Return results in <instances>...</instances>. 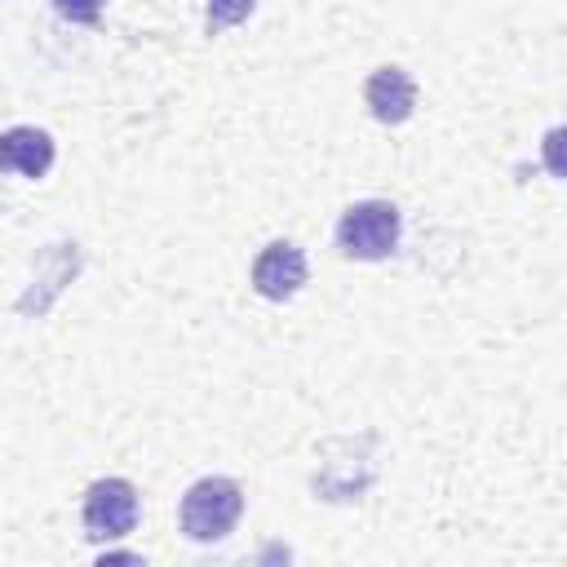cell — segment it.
I'll use <instances>...</instances> for the list:
<instances>
[{"label":"cell","instance_id":"cell-1","mask_svg":"<svg viewBox=\"0 0 567 567\" xmlns=\"http://www.w3.org/2000/svg\"><path fill=\"white\" fill-rule=\"evenodd\" d=\"M403 217L390 199H359L337 221V248L354 261H381L399 248Z\"/></svg>","mask_w":567,"mask_h":567},{"label":"cell","instance_id":"cell-7","mask_svg":"<svg viewBox=\"0 0 567 567\" xmlns=\"http://www.w3.org/2000/svg\"><path fill=\"white\" fill-rule=\"evenodd\" d=\"M252 9H257V0H208V9H204V27H208V35H217V31L235 27V22H244Z\"/></svg>","mask_w":567,"mask_h":567},{"label":"cell","instance_id":"cell-3","mask_svg":"<svg viewBox=\"0 0 567 567\" xmlns=\"http://www.w3.org/2000/svg\"><path fill=\"white\" fill-rule=\"evenodd\" d=\"M84 532L89 540H120L137 527V487L128 478H97L84 492Z\"/></svg>","mask_w":567,"mask_h":567},{"label":"cell","instance_id":"cell-2","mask_svg":"<svg viewBox=\"0 0 567 567\" xmlns=\"http://www.w3.org/2000/svg\"><path fill=\"white\" fill-rule=\"evenodd\" d=\"M239 514H244V487L235 478H221V474L190 483L182 496V532L199 545L230 536Z\"/></svg>","mask_w":567,"mask_h":567},{"label":"cell","instance_id":"cell-5","mask_svg":"<svg viewBox=\"0 0 567 567\" xmlns=\"http://www.w3.org/2000/svg\"><path fill=\"white\" fill-rule=\"evenodd\" d=\"M53 137L35 124H18V128H4L0 133V173H22V177H44L53 168Z\"/></svg>","mask_w":567,"mask_h":567},{"label":"cell","instance_id":"cell-6","mask_svg":"<svg viewBox=\"0 0 567 567\" xmlns=\"http://www.w3.org/2000/svg\"><path fill=\"white\" fill-rule=\"evenodd\" d=\"M363 102L381 124H403L416 106V80L403 66H377L363 84Z\"/></svg>","mask_w":567,"mask_h":567},{"label":"cell","instance_id":"cell-4","mask_svg":"<svg viewBox=\"0 0 567 567\" xmlns=\"http://www.w3.org/2000/svg\"><path fill=\"white\" fill-rule=\"evenodd\" d=\"M306 284V252L292 239H270L252 261V288L266 301H288Z\"/></svg>","mask_w":567,"mask_h":567},{"label":"cell","instance_id":"cell-8","mask_svg":"<svg viewBox=\"0 0 567 567\" xmlns=\"http://www.w3.org/2000/svg\"><path fill=\"white\" fill-rule=\"evenodd\" d=\"M102 4H106V0H53L58 18H66V22H80V27H93V22L102 18Z\"/></svg>","mask_w":567,"mask_h":567}]
</instances>
